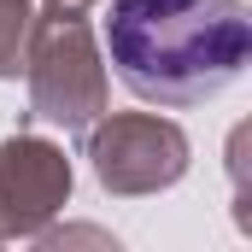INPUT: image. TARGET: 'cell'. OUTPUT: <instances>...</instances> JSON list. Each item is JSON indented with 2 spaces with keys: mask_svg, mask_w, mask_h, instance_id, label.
<instances>
[{
  "mask_svg": "<svg viewBox=\"0 0 252 252\" xmlns=\"http://www.w3.org/2000/svg\"><path fill=\"white\" fill-rule=\"evenodd\" d=\"M252 47L241 0H112L106 59L135 100L147 106H199L217 100Z\"/></svg>",
  "mask_w": 252,
  "mask_h": 252,
  "instance_id": "obj_1",
  "label": "cell"
},
{
  "mask_svg": "<svg viewBox=\"0 0 252 252\" xmlns=\"http://www.w3.org/2000/svg\"><path fill=\"white\" fill-rule=\"evenodd\" d=\"M30 70V112L59 129H88L106 106V70L82 30V18H47L35 24V41L24 53Z\"/></svg>",
  "mask_w": 252,
  "mask_h": 252,
  "instance_id": "obj_2",
  "label": "cell"
},
{
  "mask_svg": "<svg viewBox=\"0 0 252 252\" xmlns=\"http://www.w3.org/2000/svg\"><path fill=\"white\" fill-rule=\"evenodd\" d=\"M88 158L100 188L112 193H153L188 170V135L164 118H112L88 135Z\"/></svg>",
  "mask_w": 252,
  "mask_h": 252,
  "instance_id": "obj_3",
  "label": "cell"
},
{
  "mask_svg": "<svg viewBox=\"0 0 252 252\" xmlns=\"http://www.w3.org/2000/svg\"><path fill=\"white\" fill-rule=\"evenodd\" d=\"M70 199V164L59 147L12 135L0 147V235H35Z\"/></svg>",
  "mask_w": 252,
  "mask_h": 252,
  "instance_id": "obj_4",
  "label": "cell"
},
{
  "mask_svg": "<svg viewBox=\"0 0 252 252\" xmlns=\"http://www.w3.org/2000/svg\"><path fill=\"white\" fill-rule=\"evenodd\" d=\"M35 41V12L30 0H0V76H18L24 53Z\"/></svg>",
  "mask_w": 252,
  "mask_h": 252,
  "instance_id": "obj_5",
  "label": "cell"
},
{
  "mask_svg": "<svg viewBox=\"0 0 252 252\" xmlns=\"http://www.w3.org/2000/svg\"><path fill=\"white\" fill-rule=\"evenodd\" d=\"M94 0H47V18H82Z\"/></svg>",
  "mask_w": 252,
  "mask_h": 252,
  "instance_id": "obj_6",
  "label": "cell"
}]
</instances>
